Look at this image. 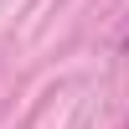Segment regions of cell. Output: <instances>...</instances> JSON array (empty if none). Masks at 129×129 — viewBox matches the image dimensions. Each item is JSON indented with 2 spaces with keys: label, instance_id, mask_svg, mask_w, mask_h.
<instances>
[{
  "label": "cell",
  "instance_id": "obj_2",
  "mask_svg": "<svg viewBox=\"0 0 129 129\" xmlns=\"http://www.w3.org/2000/svg\"><path fill=\"white\" fill-rule=\"evenodd\" d=\"M124 129H129V124H124Z\"/></svg>",
  "mask_w": 129,
  "mask_h": 129
},
{
  "label": "cell",
  "instance_id": "obj_1",
  "mask_svg": "<svg viewBox=\"0 0 129 129\" xmlns=\"http://www.w3.org/2000/svg\"><path fill=\"white\" fill-rule=\"evenodd\" d=\"M119 47H124V52H129V31H124V36H119Z\"/></svg>",
  "mask_w": 129,
  "mask_h": 129
}]
</instances>
